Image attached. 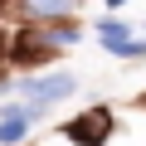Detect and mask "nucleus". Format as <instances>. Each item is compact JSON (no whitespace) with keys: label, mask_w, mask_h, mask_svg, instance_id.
Listing matches in <instances>:
<instances>
[{"label":"nucleus","mask_w":146,"mask_h":146,"mask_svg":"<svg viewBox=\"0 0 146 146\" xmlns=\"http://www.w3.org/2000/svg\"><path fill=\"white\" fill-rule=\"evenodd\" d=\"M78 44V29L73 25H39V29H25L20 39H15V58L20 63H44V58H54V54H63V49H73Z\"/></svg>","instance_id":"obj_1"},{"label":"nucleus","mask_w":146,"mask_h":146,"mask_svg":"<svg viewBox=\"0 0 146 146\" xmlns=\"http://www.w3.org/2000/svg\"><path fill=\"white\" fill-rule=\"evenodd\" d=\"M25 93H29V107H25V117H39L44 107H54L58 98H68V93H73V78H68V73H49V78H34V83H25Z\"/></svg>","instance_id":"obj_2"},{"label":"nucleus","mask_w":146,"mask_h":146,"mask_svg":"<svg viewBox=\"0 0 146 146\" xmlns=\"http://www.w3.org/2000/svg\"><path fill=\"white\" fill-rule=\"evenodd\" d=\"M63 131H68V141H78V146H102L107 131H112V112L93 107V112H83V117H73Z\"/></svg>","instance_id":"obj_3"},{"label":"nucleus","mask_w":146,"mask_h":146,"mask_svg":"<svg viewBox=\"0 0 146 146\" xmlns=\"http://www.w3.org/2000/svg\"><path fill=\"white\" fill-rule=\"evenodd\" d=\"M20 10H25V20L49 25V20H68L78 10V0H20Z\"/></svg>","instance_id":"obj_4"},{"label":"nucleus","mask_w":146,"mask_h":146,"mask_svg":"<svg viewBox=\"0 0 146 146\" xmlns=\"http://www.w3.org/2000/svg\"><path fill=\"white\" fill-rule=\"evenodd\" d=\"M25 131H29V117H25V107H20V112H10L5 122H0V146H20Z\"/></svg>","instance_id":"obj_5"},{"label":"nucleus","mask_w":146,"mask_h":146,"mask_svg":"<svg viewBox=\"0 0 146 146\" xmlns=\"http://www.w3.org/2000/svg\"><path fill=\"white\" fill-rule=\"evenodd\" d=\"M98 39H102L107 49H122V44H127V25H122V20H102V25H98Z\"/></svg>","instance_id":"obj_6"},{"label":"nucleus","mask_w":146,"mask_h":146,"mask_svg":"<svg viewBox=\"0 0 146 146\" xmlns=\"http://www.w3.org/2000/svg\"><path fill=\"white\" fill-rule=\"evenodd\" d=\"M112 54H122V58H136V54H146V44H136V39H127L122 49H112Z\"/></svg>","instance_id":"obj_7"},{"label":"nucleus","mask_w":146,"mask_h":146,"mask_svg":"<svg viewBox=\"0 0 146 146\" xmlns=\"http://www.w3.org/2000/svg\"><path fill=\"white\" fill-rule=\"evenodd\" d=\"M107 5H122V0H107Z\"/></svg>","instance_id":"obj_8"}]
</instances>
